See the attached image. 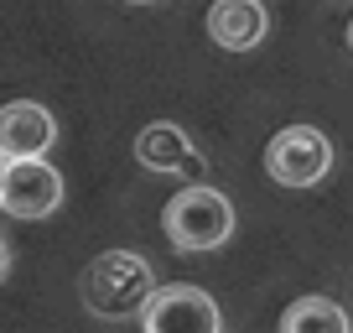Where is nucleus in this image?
Here are the masks:
<instances>
[{
	"mask_svg": "<svg viewBox=\"0 0 353 333\" xmlns=\"http://www.w3.org/2000/svg\"><path fill=\"white\" fill-rule=\"evenodd\" d=\"M156 292V271L145 256H135V250H104L94 266L83 271V307L94 312V318H141L145 297Z\"/></svg>",
	"mask_w": 353,
	"mask_h": 333,
	"instance_id": "nucleus-1",
	"label": "nucleus"
},
{
	"mask_svg": "<svg viewBox=\"0 0 353 333\" xmlns=\"http://www.w3.org/2000/svg\"><path fill=\"white\" fill-rule=\"evenodd\" d=\"M161 229H166V240H172L176 250H188V256L219 250L234 234V203L223 198L219 188H208V182H192V188H182L161 209Z\"/></svg>",
	"mask_w": 353,
	"mask_h": 333,
	"instance_id": "nucleus-2",
	"label": "nucleus"
},
{
	"mask_svg": "<svg viewBox=\"0 0 353 333\" xmlns=\"http://www.w3.org/2000/svg\"><path fill=\"white\" fill-rule=\"evenodd\" d=\"M327 166H332V146L312 125H286L276 141L265 146V172L281 188H317L327 178Z\"/></svg>",
	"mask_w": 353,
	"mask_h": 333,
	"instance_id": "nucleus-3",
	"label": "nucleus"
},
{
	"mask_svg": "<svg viewBox=\"0 0 353 333\" xmlns=\"http://www.w3.org/2000/svg\"><path fill=\"white\" fill-rule=\"evenodd\" d=\"M141 323H145V333H219L223 312L203 287L172 281V287H156L151 297H145Z\"/></svg>",
	"mask_w": 353,
	"mask_h": 333,
	"instance_id": "nucleus-4",
	"label": "nucleus"
},
{
	"mask_svg": "<svg viewBox=\"0 0 353 333\" xmlns=\"http://www.w3.org/2000/svg\"><path fill=\"white\" fill-rule=\"evenodd\" d=\"M63 203V178L47 156H16L6 162V182H0V209L16 219H47Z\"/></svg>",
	"mask_w": 353,
	"mask_h": 333,
	"instance_id": "nucleus-5",
	"label": "nucleus"
},
{
	"mask_svg": "<svg viewBox=\"0 0 353 333\" xmlns=\"http://www.w3.org/2000/svg\"><path fill=\"white\" fill-rule=\"evenodd\" d=\"M135 162L145 172H176V178H203V156L192 146V135L172 120H151L141 135H135Z\"/></svg>",
	"mask_w": 353,
	"mask_h": 333,
	"instance_id": "nucleus-6",
	"label": "nucleus"
},
{
	"mask_svg": "<svg viewBox=\"0 0 353 333\" xmlns=\"http://www.w3.org/2000/svg\"><path fill=\"white\" fill-rule=\"evenodd\" d=\"M57 141V120L47 104L37 99H11L0 110V156L16 162V156H47V146Z\"/></svg>",
	"mask_w": 353,
	"mask_h": 333,
	"instance_id": "nucleus-7",
	"label": "nucleus"
},
{
	"mask_svg": "<svg viewBox=\"0 0 353 333\" xmlns=\"http://www.w3.org/2000/svg\"><path fill=\"white\" fill-rule=\"evenodd\" d=\"M265 32H270V16H265L260 0H213L208 37L223 53H250V47L265 42Z\"/></svg>",
	"mask_w": 353,
	"mask_h": 333,
	"instance_id": "nucleus-8",
	"label": "nucleus"
},
{
	"mask_svg": "<svg viewBox=\"0 0 353 333\" xmlns=\"http://www.w3.org/2000/svg\"><path fill=\"white\" fill-rule=\"evenodd\" d=\"M281 333H348V312L332 297H301L281 312Z\"/></svg>",
	"mask_w": 353,
	"mask_h": 333,
	"instance_id": "nucleus-9",
	"label": "nucleus"
},
{
	"mask_svg": "<svg viewBox=\"0 0 353 333\" xmlns=\"http://www.w3.org/2000/svg\"><path fill=\"white\" fill-rule=\"evenodd\" d=\"M6 271H11V245L0 240V281H6Z\"/></svg>",
	"mask_w": 353,
	"mask_h": 333,
	"instance_id": "nucleus-10",
	"label": "nucleus"
},
{
	"mask_svg": "<svg viewBox=\"0 0 353 333\" xmlns=\"http://www.w3.org/2000/svg\"><path fill=\"white\" fill-rule=\"evenodd\" d=\"M0 182H6V156H0Z\"/></svg>",
	"mask_w": 353,
	"mask_h": 333,
	"instance_id": "nucleus-11",
	"label": "nucleus"
},
{
	"mask_svg": "<svg viewBox=\"0 0 353 333\" xmlns=\"http://www.w3.org/2000/svg\"><path fill=\"white\" fill-rule=\"evenodd\" d=\"M130 6H151V0H130Z\"/></svg>",
	"mask_w": 353,
	"mask_h": 333,
	"instance_id": "nucleus-12",
	"label": "nucleus"
},
{
	"mask_svg": "<svg viewBox=\"0 0 353 333\" xmlns=\"http://www.w3.org/2000/svg\"><path fill=\"white\" fill-rule=\"evenodd\" d=\"M348 47H353V26H348Z\"/></svg>",
	"mask_w": 353,
	"mask_h": 333,
	"instance_id": "nucleus-13",
	"label": "nucleus"
}]
</instances>
